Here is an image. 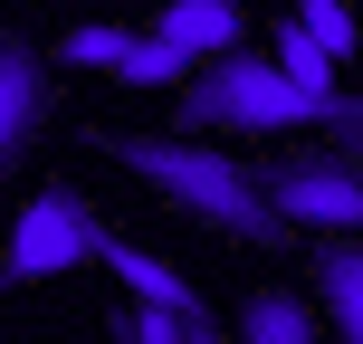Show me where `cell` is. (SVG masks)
<instances>
[{
  "instance_id": "7a4b0ae2",
  "label": "cell",
  "mask_w": 363,
  "mask_h": 344,
  "mask_svg": "<svg viewBox=\"0 0 363 344\" xmlns=\"http://www.w3.org/2000/svg\"><path fill=\"white\" fill-rule=\"evenodd\" d=\"M182 115L191 125H249V134H296V125H325V106L277 77V57H220L182 87Z\"/></svg>"
},
{
  "instance_id": "30bf717a",
  "label": "cell",
  "mask_w": 363,
  "mask_h": 344,
  "mask_svg": "<svg viewBox=\"0 0 363 344\" xmlns=\"http://www.w3.org/2000/svg\"><path fill=\"white\" fill-rule=\"evenodd\" d=\"M239 344H325V335H315V316L296 306L287 287H258L249 306H239Z\"/></svg>"
},
{
  "instance_id": "7c38bea8",
  "label": "cell",
  "mask_w": 363,
  "mask_h": 344,
  "mask_svg": "<svg viewBox=\"0 0 363 344\" xmlns=\"http://www.w3.org/2000/svg\"><path fill=\"white\" fill-rule=\"evenodd\" d=\"M115 344H191V316H163V306H134L125 326H115Z\"/></svg>"
},
{
  "instance_id": "8fae6325",
  "label": "cell",
  "mask_w": 363,
  "mask_h": 344,
  "mask_svg": "<svg viewBox=\"0 0 363 344\" xmlns=\"http://www.w3.org/2000/svg\"><path fill=\"white\" fill-rule=\"evenodd\" d=\"M296 29H306L335 67H345V57H363V19L345 10V0H296Z\"/></svg>"
},
{
  "instance_id": "8992f818",
  "label": "cell",
  "mask_w": 363,
  "mask_h": 344,
  "mask_svg": "<svg viewBox=\"0 0 363 344\" xmlns=\"http://www.w3.org/2000/svg\"><path fill=\"white\" fill-rule=\"evenodd\" d=\"M38 115H48V57H38L29 38H0V182L19 172Z\"/></svg>"
},
{
  "instance_id": "5b68a950",
  "label": "cell",
  "mask_w": 363,
  "mask_h": 344,
  "mask_svg": "<svg viewBox=\"0 0 363 344\" xmlns=\"http://www.w3.org/2000/svg\"><path fill=\"white\" fill-rule=\"evenodd\" d=\"M57 57H67V67H96V77H125V87H191V57L172 48V38H153V29H67L57 38Z\"/></svg>"
},
{
  "instance_id": "5bb4252c",
  "label": "cell",
  "mask_w": 363,
  "mask_h": 344,
  "mask_svg": "<svg viewBox=\"0 0 363 344\" xmlns=\"http://www.w3.org/2000/svg\"><path fill=\"white\" fill-rule=\"evenodd\" d=\"M191 344H220V326H211V316H201V326H191Z\"/></svg>"
},
{
  "instance_id": "4fadbf2b",
  "label": "cell",
  "mask_w": 363,
  "mask_h": 344,
  "mask_svg": "<svg viewBox=\"0 0 363 344\" xmlns=\"http://www.w3.org/2000/svg\"><path fill=\"white\" fill-rule=\"evenodd\" d=\"M335 134H345V153L363 163V96H345V115H335Z\"/></svg>"
},
{
  "instance_id": "6da1fadb",
  "label": "cell",
  "mask_w": 363,
  "mask_h": 344,
  "mask_svg": "<svg viewBox=\"0 0 363 344\" xmlns=\"http://www.w3.org/2000/svg\"><path fill=\"white\" fill-rule=\"evenodd\" d=\"M115 163L134 182H153L172 211H191L201 230H220V239H249V249H277V239H287V220L268 211V182L249 163H230V153L191 144V134H115Z\"/></svg>"
},
{
  "instance_id": "277c9868",
  "label": "cell",
  "mask_w": 363,
  "mask_h": 344,
  "mask_svg": "<svg viewBox=\"0 0 363 344\" xmlns=\"http://www.w3.org/2000/svg\"><path fill=\"white\" fill-rule=\"evenodd\" d=\"M258 182H268V211L287 230H335V239L363 230V163L354 153H296V163H277Z\"/></svg>"
},
{
  "instance_id": "52a82bcc",
  "label": "cell",
  "mask_w": 363,
  "mask_h": 344,
  "mask_svg": "<svg viewBox=\"0 0 363 344\" xmlns=\"http://www.w3.org/2000/svg\"><path fill=\"white\" fill-rule=\"evenodd\" d=\"M153 38H172L191 67H201V57L220 67V57H239V48H249V0H163Z\"/></svg>"
},
{
  "instance_id": "9c48e42d",
  "label": "cell",
  "mask_w": 363,
  "mask_h": 344,
  "mask_svg": "<svg viewBox=\"0 0 363 344\" xmlns=\"http://www.w3.org/2000/svg\"><path fill=\"white\" fill-rule=\"evenodd\" d=\"M315 287H325L335 335H345V344H363V239H335V249L315 258Z\"/></svg>"
},
{
  "instance_id": "3957f363",
  "label": "cell",
  "mask_w": 363,
  "mask_h": 344,
  "mask_svg": "<svg viewBox=\"0 0 363 344\" xmlns=\"http://www.w3.org/2000/svg\"><path fill=\"white\" fill-rule=\"evenodd\" d=\"M106 211H96L86 192H67V182H48V192L19 211V239H10V277H67L86 268V258H106Z\"/></svg>"
},
{
  "instance_id": "ba28073f",
  "label": "cell",
  "mask_w": 363,
  "mask_h": 344,
  "mask_svg": "<svg viewBox=\"0 0 363 344\" xmlns=\"http://www.w3.org/2000/svg\"><path fill=\"white\" fill-rule=\"evenodd\" d=\"M106 268H115V277H125V287H134V306H163V316H191V326H201V316H211V296H201L191 277L172 268V258L134 249V239H115V249H106Z\"/></svg>"
}]
</instances>
